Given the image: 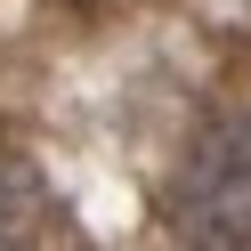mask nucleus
<instances>
[{"instance_id": "nucleus-1", "label": "nucleus", "mask_w": 251, "mask_h": 251, "mask_svg": "<svg viewBox=\"0 0 251 251\" xmlns=\"http://www.w3.org/2000/svg\"><path fill=\"white\" fill-rule=\"evenodd\" d=\"M178 251H251V105H219L162 178Z\"/></svg>"}, {"instance_id": "nucleus-2", "label": "nucleus", "mask_w": 251, "mask_h": 251, "mask_svg": "<svg viewBox=\"0 0 251 251\" xmlns=\"http://www.w3.org/2000/svg\"><path fill=\"white\" fill-rule=\"evenodd\" d=\"M57 243V202L33 162L0 154V251H49Z\"/></svg>"}]
</instances>
